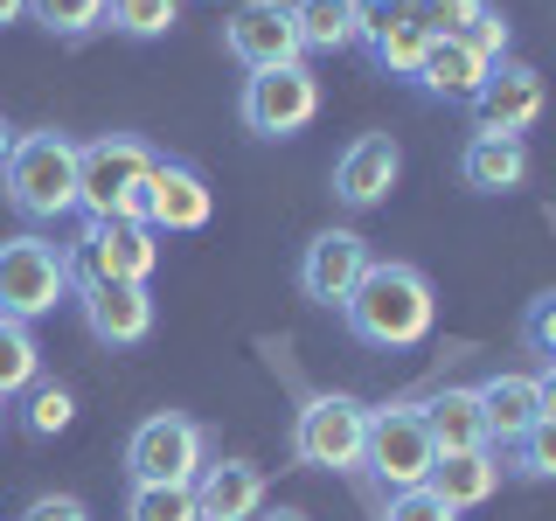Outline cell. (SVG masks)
<instances>
[{
	"mask_svg": "<svg viewBox=\"0 0 556 521\" xmlns=\"http://www.w3.org/2000/svg\"><path fill=\"white\" fill-rule=\"evenodd\" d=\"M341 320L362 347L396 355V347L431 341V327H439V292H431V278L417 265H404V257H376V265L362 271V285L348 292Z\"/></svg>",
	"mask_w": 556,
	"mask_h": 521,
	"instance_id": "1",
	"label": "cell"
},
{
	"mask_svg": "<svg viewBox=\"0 0 556 521\" xmlns=\"http://www.w3.org/2000/svg\"><path fill=\"white\" fill-rule=\"evenodd\" d=\"M0 195H8L14 216L28 223H63L77 216V139L42 126V132H22L0 167Z\"/></svg>",
	"mask_w": 556,
	"mask_h": 521,
	"instance_id": "2",
	"label": "cell"
},
{
	"mask_svg": "<svg viewBox=\"0 0 556 521\" xmlns=\"http://www.w3.org/2000/svg\"><path fill=\"white\" fill-rule=\"evenodd\" d=\"M161 167V153L139 132H98L77 147V208L84 216H139L147 174Z\"/></svg>",
	"mask_w": 556,
	"mask_h": 521,
	"instance_id": "3",
	"label": "cell"
},
{
	"mask_svg": "<svg viewBox=\"0 0 556 521\" xmlns=\"http://www.w3.org/2000/svg\"><path fill=\"white\" fill-rule=\"evenodd\" d=\"M70 292L77 285H70V251L63 243H49L35 230L0 237V320L35 327V320H49Z\"/></svg>",
	"mask_w": 556,
	"mask_h": 521,
	"instance_id": "4",
	"label": "cell"
},
{
	"mask_svg": "<svg viewBox=\"0 0 556 521\" xmlns=\"http://www.w3.org/2000/svg\"><path fill=\"white\" fill-rule=\"evenodd\" d=\"M362 445H369V404L362 396L320 390L292 417V459L306 473H362Z\"/></svg>",
	"mask_w": 556,
	"mask_h": 521,
	"instance_id": "5",
	"label": "cell"
},
{
	"mask_svg": "<svg viewBox=\"0 0 556 521\" xmlns=\"http://www.w3.org/2000/svg\"><path fill=\"white\" fill-rule=\"evenodd\" d=\"M208 466V431L181 410H153L126 439V480L132 486H195Z\"/></svg>",
	"mask_w": 556,
	"mask_h": 521,
	"instance_id": "6",
	"label": "cell"
},
{
	"mask_svg": "<svg viewBox=\"0 0 556 521\" xmlns=\"http://www.w3.org/2000/svg\"><path fill=\"white\" fill-rule=\"evenodd\" d=\"M237 118L251 139H300L320 118V77L306 63H278V69H251L237 98Z\"/></svg>",
	"mask_w": 556,
	"mask_h": 521,
	"instance_id": "7",
	"label": "cell"
},
{
	"mask_svg": "<svg viewBox=\"0 0 556 521\" xmlns=\"http://www.w3.org/2000/svg\"><path fill=\"white\" fill-rule=\"evenodd\" d=\"M161 265V237L139 216H84L77 251H70V285L77 278H118V285H147Z\"/></svg>",
	"mask_w": 556,
	"mask_h": 521,
	"instance_id": "8",
	"label": "cell"
},
{
	"mask_svg": "<svg viewBox=\"0 0 556 521\" xmlns=\"http://www.w3.org/2000/svg\"><path fill=\"white\" fill-rule=\"evenodd\" d=\"M431 431L425 417H417V404H382L369 410V445H362V473H376L390 494H410V486L431 480Z\"/></svg>",
	"mask_w": 556,
	"mask_h": 521,
	"instance_id": "9",
	"label": "cell"
},
{
	"mask_svg": "<svg viewBox=\"0 0 556 521\" xmlns=\"http://www.w3.org/2000/svg\"><path fill=\"white\" fill-rule=\"evenodd\" d=\"M208 216H216L208 174L195 161L161 153V167L147 174V195H139V223H147L153 237H195V230H208Z\"/></svg>",
	"mask_w": 556,
	"mask_h": 521,
	"instance_id": "10",
	"label": "cell"
},
{
	"mask_svg": "<svg viewBox=\"0 0 556 521\" xmlns=\"http://www.w3.org/2000/svg\"><path fill=\"white\" fill-rule=\"evenodd\" d=\"M223 49H230V63H243V69L306 63L300 22H292V0H237L230 22H223Z\"/></svg>",
	"mask_w": 556,
	"mask_h": 521,
	"instance_id": "11",
	"label": "cell"
},
{
	"mask_svg": "<svg viewBox=\"0 0 556 521\" xmlns=\"http://www.w3.org/2000/svg\"><path fill=\"white\" fill-rule=\"evenodd\" d=\"M543 104H549V91H543V69L535 63H494L486 69V84H480V98L466 104L473 112V132H501V139H521L543 118Z\"/></svg>",
	"mask_w": 556,
	"mask_h": 521,
	"instance_id": "12",
	"label": "cell"
},
{
	"mask_svg": "<svg viewBox=\"0 0 556 521\" xmlns=\"http://www.w3.org/2000/svg\"><path fill=\"white\" fill-rule=\"evenodd\" d=\"M77 313L91 327V341L104 347H139L153 334V292L147 285H118V278H77Z\"/></svg>",
	"mask_w": 556,
	"mask_h": 521,
	"instance_id": "13",
	"label": "cell"
},
{
	"mask_svg": "<svg viewBox=\"0 0 556 521\" xmlns=\"http://www.w3.org/2000/svg\"><path fill=\"white\" fill-rule=\"evenodd\" d=\"M376 265V251H369V237H355V230H320L300 251V292L313 306H348V292L362 285V271Z\"/></svg>",
	"mask_w": 556,
	"mask_h": 521,
	"instance_id": "14",
	"label": "cell"
},
{
	"mask_svg": "<svg viewBox=\"0 0 556 521\" xmlns=\"http://www.w3.org/2000/svg\"><path fill=\"white\" fill-rule=\"evenodd\" d=\"M396 174H404V147H396L390 132H355L334 161V202L355 208V216L362 208H382L390 188H396Z\"/></svg>",
	"mask_w": 556,
	"mask_h": 521,
	"instance_id": "15",
	"label": "cell"
},
{
	"mask_svg": "<svg viewBox=\"0 0 556 521\" xmlns=\"http://www.w3.org/2000/svg\"><path fill=\"white\" fill-rule=\"evenodd\" d=\"M362 49H369V63L382 77H417V63H425L431 49V28L417 8H376V0H362Z\"/></svg>",
	"mask_w": 556,
	"mask_h": 521,
	"instance_id": "16",
	"label": "cell"
},
{
	"mask_svg": "<svg viewBox=\"0 0 556 521\" xmlns=\"http://www.w3.org/2000/svg\"><path fill=\"white\" fill-rule=\"evenodd\" d=\"M188 494H195V521H257L265 514V473L251 459H208Z\"/></svg>",
	"mask_w": 556,
	"mask_h": 521,
	"instance_id": "17",
	"label": "cell"
},
{
	"mask_svg": "<svg viewBox=\"0 0 556 521\" xmlns=\"http://www.w3.org/2000/svg\"><path fill=\"white\" fill-rule=\"evenodd\" d=\"M501 473H508V466H501V445H473V452H439L425 486L452 514H466V508H480V500L501 494Z\"/></svg>",
	"mask_w": 556,
	"mask_h": 521,
	"instance_id": "18",
	"label": "cell"
},
{
	"mask_svg": "<svg viewBox=\"0 0 556 521\" xmlns=\"http://www.w3.org/2000/svg\"><path fill=\"white\" fill-rule=\"evenodd\" d=\"M486 69H494V63H480L459 35H431V49H425V63H417L410 84L425 98H439V104H473L480 84H486Z\"/></svg>",
	"mask_w": 556,
	"mask_h": 521,
	"instance_id": "19",
	"label": "cell"
},
{
	"mask_svg": "<svg viewBox=\"0 0 556 521\" xmlns=\"http://www.w3.org/2000/svg\"><path fill=\"white\" fill-rule=\"evenodd\" d=\"M459 181L473 195H515L529 181V139H501V132H473L459 147Z\"/></svg>",
	"mask_w": 556,
	"mask_h": 521,
	"instance_id": "20",
	"label": "cell"
},
{
	"mask_svg": "<svg viewBox=\"0 0 556 521\" xmlns=\"http://www.w3.org/2000/svg\"><path fill=\"white\" fill-rule=\"evenodd\" d=\"M431 431V452H473V445H494L486 439V410H480V390L473 382H445L431 404H417Z\"/></svg>",
	"mask_w": 556,
	"mask_h": 521,
	"instance_id": "21",
	"label": "cell"
},
{
	"mask_svg": "<svg viewBox=\"0 0 556 521\" xmlns=\"http://www.w3.org/2000/svg\"><path fill=\"white\" fill-rule=\"evenodd\" d=\"M292 22H300V49H306V56L362 49V0H292Z\"/></svg>",
	"mask_w": 556,
	"mask_h": 521,
	"instance_id": "22",
	"label": "cell"
},
{
	"mask_svg": "<svg viewBox=\"0 0 556 521\" xmlns=\"http://www.w3.org/2000/svg\"><path fill=\"white\" fill-rule=\"evenodd\" d=\"M480 390V410H486V439L494 445H515L521 431L535 424V376H515V369H501V376H486V382H473Z\"/></svg>",
	"mask_w": 556,
	"mask_h": 521,
	"instance_id": "23",
	"label": "cell"
},
{
	"mask_svg": "<svg viewBox=\"0 0 556 521\" xmlns=\"http://www.w3.org/2000/svg\"><path fill=\"white\" fill-rule=\"evenodd\" d=\"M42 382V347H35V327H22V320H0V396H22V390H35Z\"/></svg>",
	"mask_w": 556,
	"mask_h": 521,
	"instance_id": "24",
	"label": "cell"
},
{
	"mask_svg": "<svg viewBox=\"0 0 556 521\" xmlns=\"http://www.w3.org/2000/svg\"><path fill=\"white\" fill-rule=\"evenodd\" d=\"M181 22V0H104V28L126 42H161Z\"/></svg>",
	"mask_w": 556,
	"mask_h": 521,
	"instance_id": "25",
	"label": "cell"
},
{
	"mask_svg": "<svg viewBox=\"0 0 556 521\" xmlns=\"http://www.w3.org/2000/svg\"><path fill=\"white\" fill-rule=\"evenodd\" d=\"M77 424V396L63 390V382H35V390H22V431L28 439H63V431Z\"/></svg>",
	"mask_w": 556,
	"mask_h": 521,
	"instance_id": "26",
	"label": "cell"
},
{
	"mask_svg": "<svg viewBox=\"0 0 556 521\" xmlns=\"http://www.w3.org/2000/svg\"><path fill=\"white\" fill-rule=\"evenodd\" d=\"M28 22H42L56 42H91L104 28V0H28Z\"/></svg>",
	"mask_w": 556,
	"mask_h": 521,
	"instance_id": "27",
	"label": "cell"
},
{
	"mask_svg": "<svg viewBox=\"0 0 556 521\" xmlns=\"http://www.w3.org/2000/svg\"><path fill=\"white\" fill-rule=\"evenodd\" d=\"M501 452H508L501 466H508L515 480H556V417H535V424Z\"/></svg>",
	"mask_w": 556,
	"mask_h": 521,
	"instance_id": "28",
	"label": "cell"
},
{
	"mask_svg": "<svg viewBox=\"0 0 556 521\" xmlns=\"http://www.w3.org/2000/svg\"><path fill=\"white\" fill-rule=\"evenodd\" d=\"M126 521H195V494L188 486H132Z\"/></svg>",
	"mask_w": 556,
	"mask_h": 521,
	"instance_id": "29",
	"label": "cell"
},
{
	"mask_svg": "<svg viewBox=\"0 0 556 521\" xmlns=\"http://www.w3.org/2000/svg\"><path fill=\"white\" fill-rule=\"evenodd\" d=\"M466 49H473L480 63H508V42H515V28H508V14L494 8V0H486V8L473 14V22H466V35H459Z\"/></svg>",
	"mask_w": 556,
	"mask_h": 521,
	"instance_id": "30",
	"label": "cell"
},
{
	"mask_svg": "<svg viewBox=\"0 0 556 521\" xmlns=\"http://www.w3.org/2000/svg\"><path fill=\"white\" fill-rule=\"evenodd\" d=\"M521 341H529L543 361H556V292L529 300V313H521Z\"/></svg>",
	"mask_w": 556,
	"mask_h": 521,
	"instance_id": "31",
	"label": "cell"
},
{
	"mask_svg": "<svg viewBox=\"0 0 556 521\" xmlns=\"http://www.w3.org/2000/svg\"><path fill=\"white\" fill-rule=\"evenodd\" d=\"M382 521H459L445 508L431 486H410V494H390V508H382Z\"/></svg>",
	"mask_w": 556,
	"mask_h": 521,
	"instance_id": "32",
	"label": "cell"
},
{
	"mask_svg": "<svg viewBox=\"0 0 556 521\" xmlns=\"http://www.w3.org/2000/svg\"><path fill=\"white\" fill-rule=\"evenodd\" d=\"M486 8V0H417V14H425L431 35H466V22Z\"/></svg>",
	"mask_w": 556,
	"mask_h": 521,
	"instance_id": "33",
	"label": "cell"
},
{
	"mask_svg": "<svg viewBox=\"0 0 556 521\" xmlns=\"http://www.w3.org/2000/svg\"><path fill=\"white\" fill-rule=\"evenodd\" d=\"M22 521H91V508H84L77 494H35L22 508Z\"/></svg>",
	"mask_w": 556,
	"mask_h": 521,
	"instance_id": "34",
	"label": "cell"
},
{
	"mask_svg": "<svg viewBox=\"0 0 556 521\" xmlns=\"http://www.w3.org/2000/svg\"><path fill=\"white\" fill-rule=\"evenodd\" d=\"M535 410L556 417V361H543V376H535Z\"/></svg>",
	"mask_w": 556,
	"mask_h": 521,
	"instance_id": "35",
	"label": "cell"
},
{
	"mask_svg": "<svg viewBox=\"0 0 556 521\" xmlns=\"http://www.w3.org/2000/svg\"><path fill=\"white\" fill-rule=\"evenodd\" d=\"M14 22H28V0H0V28H14Z\"/></svg>",
	"mask_w": 556,
	"mask_h": 521,
	"instance_id": "36",
	"label": "cell"
},
{
	"mask_svg": "<svg viewBox=\"0 0 556 521\" xmlns=\"http://www.w3.org/2000/svg\"><path fill=\"white\" fill-rule=\"evenodd\" d=\"M257 521H313V514H306V508H265Z\"/></svg>",
	"mask_w": 556,
	"mask_h": 521,
	"instance_id": "37",
	"label": "cell"
},
{
	"mask_svg": "<svg viewBox=\"0 0 556 521\" xmlns=\"http://www.w3.org/2000/svg\"><path fill=\"white\" fill-rule=\"evenodd\" d=\"M14 139H22V132H14V126H8V118H0V167H8V153H14Z\"/></svg>",
	"mask_w": 556,
	"mask_h": 521,
	"instance_id": "38",
	"label": "cell"
},
{
	"mask_svg": "<svg viewBox=\"0 0 556 521\" xmlns=\"http://www.w3.org/2000/svg\"><path fill=\"white\" fill-rule=\"evenodd\" d=\"M376 8H417V0H376Z\"/></svg>",
	"mask_w": 556,
	"mask_h": 521,
	"instance_id": "39",
	"label": "cell"
},
{
	"mask_svg": "<svg viewBox=\"0 0 556 521\" xmlns=\"http://www.w3.org/2000/svg\"><path fill=\"white\" fill-rule=\"evenodd\" d=\"M0 431H8V396H0Z\"/></svg>",
	"mask_w": 556,
	"mask_h": 521,
	"instance_id": "40",
	"label": "cell"
}]
</instances>
